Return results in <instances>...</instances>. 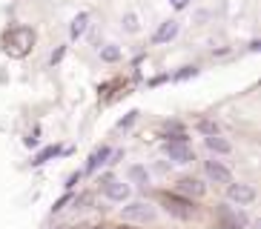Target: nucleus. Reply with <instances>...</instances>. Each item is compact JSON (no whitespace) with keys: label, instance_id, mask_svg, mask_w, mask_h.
Instances as JSON below:
<instances>
[{"label":"nucleus","instance_id":"obj_1","mask_svg":"<svg viewBox=\"0 0 261 229\" xmlns=\"http://www.w3.org/2000/svg\"><path fill=\"white\" fill-rule=\"evenodd\" d=\"M32 46H35V32L29 26H12V29L3 35V52L9 58H26L32 52Z\"/></svg>","mask_w":261,"mask_h":229},{"label":"nucleus","instance_id":"obj_2","mask_svg":"<svg viewBox=\"0 0 261 229\" xmlns=\"http://www.w3.org/2000/svg\"><path fill=\"white\" fill-rule=\"evenodd\" d=\"M155 218V209L144 201H135V204L123 206V221H135V223H146Z\"/></svg>","mask_w":261,"mask_h":229},{"label":"nucleus","instance_id":"obj_3","mask_svg":"<svg viewBox=\"0 0 261 229\" xmlns=\"http://www.w3.org/2000/svg\"><path fill=\"white\" fill-rule=\"evenodd\" d=\"M218 215H221L224 229H247V223H250V218L241 209H232V206H221Z\"/></svg>","mask_w":261,"mask_h":229},{"label":"nucleus","instance_id":"obj_4","mask_svg":"<svg viewBox=\"0 0 261 229\" xmlns=\"http://www.w3.org/2000/svg\"><path fill=\"white\" fill-rule=\"evenodd\" d=\"M227 195H230V201L238 204V206H250L255 201V189L250 186V183H230Z\"/></svg>","mask_w":261,"mask_h":229},{"label":"nucleus","instance_id":"obj_5","mask_svg":"<svg viewBox=\"0 0 261 229\" xmlns=\"http://www.w3.org/2000/svg\"><path fill=\"white\" fill-rule=\"evenodd\" d=\"M164 206H167V212L178 215V218H192V212H195V206L190 204V201L178 198V195H164Z\"/></svg>","mask_w":261,"mask_h":229},{"label":"nucleus","instance_id":"obj_6","mask_svg":"<svg viewBox=\"0 0 261 229\" xmlns=\"http://www.w3.org/2000/svg\"><path fill=\"white\" fill-rule=\"evenodd\" d=\"M164 152H167L169 160H175V163H190L192 160V149L181 140H167L164 144Z\"/></svg>","mask_w":261,"mask_h":229},{"label":"nucleus","instance_id":"obj_7","mask_svg":"<svg viewBox=\"0 0 261 229\" xmlns=\"http://www.w3.org/2000/svg\"><path fill=\"white\" fill-rule=\"evenodd\" d=\"M204 169H207L210 181H215V183H230L232 181L230 169L224 166V163H218V160H207V163H204Z\"/></svg>","mask_w":261,"mask_h":229},{"label":"nucleus","instance_id":"obj_8","mask_svg":"<svg viewBox=\"0 0 261 229\" xmlns=\"http://www.w3.org/2000/svg\"><path fill=\"white\" fill-rule=\"evenodd\" d=\"M103 195H107L109 201H126V198H129V186L112 178V181H109L107 186H103Z\"/></svg>","mask_w":261,"mask_h":229},{"label":"nucleus","instance_id":"obj_9","mask_svg":"<svg viewBox=\"0 0 261 229\" xmlns=\"http://www.w3.org/2000/svg\"><path fill=\"white\" fill-rule=\"evenodd\" d=\"M86 29H89V15H86V12H77V15L72 17V23H69V38L72 40L84 38Z\"/></svg>","mask_w":261,"mask_h":229},{"label":"nucleus","instance_id":"obj_10","mask_svg":"<svg viewBox=\"0 0 261 229\" xmlns=\"http://www.w3.org/2000/svg\"><path fill=\"white\" fill-rule=\"evenodd\" d=\"M178 35V20H164L161 26H158V32L152 35L155 43H169V40Z\"/></svg>","mask_w":261,"mask_h":229},{"label":"nucleus","instance_id":"obj_11","mask_svg":"<svg viewBox=\"0 0 261 229\" xmlns=\"http://www.w3.org/2000/svg\"><path fill=\"white\" fill-rule=\"evenodd\" d=\"M178 192L198 198V195H204V183H201L198 178H181V181H178Z\"/></svg>","mask_w":261,"mask_h":229},{"label":"nucleus","instance_id":"obj_12","mask_svg":"<svg viewBox=\"0 0 261 229\" xmlns=\"http://www.w3.org/2000/svg\"><path fill=\"white\" fill-rule=\"evenodd\" d=\"M207 146L213 149V152H218V155H227V152L232 149V146L227 144L224 137H218V135H207Z\"/></svg>","mask_w":261,"mask_h":229},{"label":"nucleus","instance_id":"obj_13","mask_svg":"<svg viewBox=\"0 0 261 229\" xmlns=\"http://www.w3.org/2000/svg\"><path fill=\"white\" fill-rule=\"evenodd\" d=\"M107 158H109V149H107V146H100L98 152H92V158H89L86 169H89V172H95V169H98L100 163H107Z\"/></svg>","mask_w":261,"mask_h":229},{"label":"nucleus","instance_id":"obj_14","mask_svg":"<svg viewBox=\"0 0 261 229\" xmlns=\"http://www.w3.org/2000/svg\"><path fill=\"white\" fill-rule=\"evenodd\" d=\"M121 26H123V32H129V35H135V32L141 29L138 15H135V12H126V15L121 17Z\"/></svg>","mask_w":261,"mask_h":229},{"label":"nucleus","instance_id":"obj_15","mask_svg":"<svg viewBox=\"0 0 261 229\" xmlns=\"http://www.w3.org/2000/svg\"><path fill=\"white\" fill-rule=\"evenodd\" d=\"M100 61H107V63H115V61H121V46H115V43L103 46V49H100Z\"/></svg>","mask_w":261,"mask_h":229},{"label":"nucleus","instance_id":"obj_16","mask_svg":"<svg viewBox=\"0 0 261 229\" xmlns=\"http://www.w3.org/2000/svg\"><path fill=\"white\" fill-rule=\"evenodd\" d=\"M126 175H129L132 183H146V181H149V172H146L144 166H129V172H126Z\"/></svg>","mask_w":261,"mask_h":229},{"label":"nucleus","instance_id":"obj_17","mask_svg":"<svg viewBox=\"0 0 261 229\" xmlns=\"http://www.w3.org/2000/svg\"><path fill=\"white\" fill-rule=\"evenodd\" d=\"M55 155H58V146H46V149H43V152H40L38 158L32 160V163H35V166H40V163H46L49 158H55Z\"/></svg>","mask_w":261,"mask_h":229},{"label":"nucleus","instance_id":"obj_18","mask_svg":"<svg viewBox=\"0 0 261 229\" xmlns=\"http://www.w3.org/2000/svg\"><path fill=\"white\" fill-rule=\"evenodd\" d=\"M198 129L204 132V135H218V123H213V121H201V123H198Z\"/></svg>","mask_w":261,"mask_h":229},{"label":"nucleus","instance_id":"obj_19","mask_svg":"<svg viewBox=\"0 0 261 229\" xmlns=\"http://www.w3.org/2000/svg\"><path fill=\"white\" fill-rule=\"evenodd\" d=\"M135 121H138V112H129V114H126V118H123V121L121 123H118V129H129V126H132V123H135Z\"/></svg>","mask_w":261,"mask_h":229},{"label":"nucleus","instance_id":"obj_20","mask_svg":"<svg viewBox=\"0 0 261 229\" xmlns=\"http://www.w3.org/2000/svg\"><path fill=\"white\" fill-rule=\"evenodd\" d=\"M63 54H66V46H58V49L52 52V58H49V63H52V66H55V63H61Z\"/></svg>","mask_w":261,"mask_h":229},{"label":"nucleus","instance_id":"obj_21","mask_svg":"<svg viewBox=\"0 0 261 229\" xmlns=\"http://www.w3.org/2000/svg\"><path fill=\"white\" fill-rule=\"evenodd\" d=\"M195 72H198L195 66H184V69H181V72L175 75V80H187V77H190V75H195Z\"/></svg>","mask_w":261,"mask_h":229},{"label":"nucleus","instance_id":"obj_22","mask_svg":"<svg viewBox=\"0 0 261 229\" xmlns=\"http://www.w3.org/2000/svg\"><path fill=\"white\" fill-rule=\"evenodd\" d=\"M192 20H195V23H207L210 20V12H207V9H201V12H195V17H192Z\"/></svg>","mask_w":261,"mask_h":229},{"label":"nucleus","instance_id":"obj_23","mask_svg":"<svg viewBox=\"0 0 261 229\" xmlns=\"http://www.w3.org/2000/svg\"><path fill=\"white\" fill-rule=\"evenodd\" d=\"M187 3H190V0H169V6L172 9H187Z\"/></svg>","mask_w":261,"mask_h":229},{"label":"nucleus","instance_id":"obj_24","mask_svg":"<svg viewBox=\"0 0 261 229\" xmlns=\"http://www.w3.org/2000/svg\"><path fill=\"white\" fill-rule=\"evenodd\" d=\"M77 181H81V172H75V175H69V181H66V186H75Z\"/></svg>","mask_w":261,"mask_h":229},{"label":"nucleus","instance_id":"obj_25","mask_svg":"<svg viewBox=\"0 0 261 229\" xmlns=\"http://www.w3.org/2000/svg\"><path fill=\"white\" fill-rule=\"evenodd\" d=\"M66 201H69V198H61V201H58V204H55V212H61L63 206H66Z\"/></svg>","mask_w":261,"mask_h":229}]
</instances>
